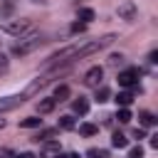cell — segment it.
Returning a JSON list of instances; mask_svg holds the SVG:
<instances>
[{
	"instance_id": "6da1fadb",
	"label": "cell",
	"mask_w": 158,
	"mask_h": 158,
	"mask_svg": "<svg viewBox=\"0 0 158 158\" xmlns=\"http://www.w3.org/2000/svg\"><path fill=\"white\" fill-rule=\"evenodd\" d=\"M40 44H44V35L42 32H30L27 37H20L17 44H12V54L15 57H25V54L35 52Z\"/></svg>"
},
{
	"instance_id": "7a4b0ae2",
	"label": "cell",
	"mask_w": 158,
	"mask_h": 158,
	"mask_svg": "<svg viewBox=\"0 0 158 158\" xmlns=\"http://www.w3.org/2000/svg\"><path fill=\"white\" fill-rule=\"evenodd\" d=\"M114 40H116V35H104V37H99V40L81 42V44H79V59H81V57H89V54H94V52H99V49H104V47H109Z\"/></svg>"
},
{
	"instance_id": "3957f363",
	"label": "cell",
	"mask_w": 158,
	"mask_h": 158,
	"mask_svg": "<svg viewBox=\"0 0 158 158\" xmlns=\"http://www.w3.org/2000/svg\"><path fill=\"white\" fill-rule=\"evenodd\" d=\"M0 30L7 32V35H12V37H22V35H27L32 30V22L30 20H5L0 25Z\"/></svg>"
},
{
	"instance_id": "277c9868",
	"label": "cell",
	"mask_w": 158,
	"mask_h": 158,
	"mask_svg": "<svg viewBox=\"0 0 158 158\" xmlns=\"http://www.w3.org/2000/svg\"><path fill=\"white\" fill-rule=\"evenodd\" d=\"M138 74H141V69H136V67L118 72V86H123V89H133L136 81H138Z\"/></svg>"
},
{
	"instance_id": "5b68a950",
	"label": "cell",
	"mask_w": 158,
	"mask_h": 158,
	"mask_svg": "<svg viewBox=\"0 0 158 158\" xmlns=\"http://www.w3.org/2000/svg\"><path fill=\"white\" fill-rule=\"evenodd\" d=\"M101 79H104V67H91V69L84 74V86L96 89V86L101 84Z\"/></svg>"
},
{
	"instance_id": "8992f818",
	"label": "cell",
	"mask_w": 158,
	"mask_h": 158,
	"mask_svg": "<svg viewBox=\"0 0 158 158\" xmlns=\"http://www.w3.org/2000/svg\"><path fill=\"white\" fill-rule=\"evenodd\" d=\"M25 99H27L25 94H15V96H2V99H0V114H5V111H10V109L20 106V104H22Z\"/></svg>"
},
{
	"instance_id": "52a82bcc",
	"label": "cell",
	"mask_w": 158,
	"mask_h": 158,
	"mask_svg": "<svg viewBox=\"0 0 158 158\" xmlns=\"http://www.w3.org/2000/svg\"><path fill=\"white\" fill-rule=\"evenodd\" d=\"M116 12H118V17H121V20H133L138 10H136V5H133L131 0H126V2H121V5L116 7Z\"/></svg>"
},
{
	"instance_id": "ba28073f",
	"label": "cell",
	"mask_w": 158,
	"mask_h": 158,
	"mask_svg": "<svg viewBox=\"0 0 158 158\" xmlns=\"http://www.w3.org/2000/svg\"><path fill=\"white\" fill-rule=\"evenodd\" d=\"M114 101L118 104V109H128V106L133 104V91L123 89V91H118V94H116V99H114Z\"/></svg>"
},
{
	"instance_id": "9c48e42d",
	"label": "cell",
	"mask_w": 158,
	"mask_h": 158,
	"mask_svg": "<svg viewBox=\"0 0 158 158\" xmlns=\"http://www.w3.org/2000/svg\"><path fill=\"white\" fill-rule=\"evenodd\" d=\"M54 106H57L54 99H40L37 101V114H49V111H54Z\"/></svg>"
},
{
	"instance_id": "30bf717a",
	"label": "cell",
	"mask_w": 158,
	"mask_h": 158,
	"mask_svg": "<svg viewBox=\"0 0 158 158\" xmlns=\"http://www.w3.org/2000/svg\"><path fill=\"white\" fill-rule=\"evenodd\" d=\"M54 136H57V128H40L37 131V136H35V141L40 143H44V141H54Z\"/></svg>"
},
{
	"instance_id": "8fae6325",
	"label": "cell",
	"mask_w": 158,
	"mask_h": 158,
	"mask_svg": "<svg viewBox=\"0 0 158 158\" xmlns=\"http://www.w3.org/2000/svg\"><path fill=\"white\" fill-rule=\"evenodd\" d=\"M42 153L44 156H57L59 153V141H44V146H42Z\"/></svg>"
},
{
	"instance_id": "7c38bea8",
	"label": "cell",
	"mask_w": 158,
	"mask_h": 158,
	"mask_svg": "<svg viewBox=\"0 0 158 158\" xmlns=\"http://www.w3.org/2000/svg\"><path fill=\"white\" fill-rule=\"evenodd\" d=\"M74 114H79V116H84V114H89V101H86L84 96H79V99L74 101Z\"/></svg>"
},
{
	"instance_id": "4fadbf2b",
	"label": "cell",
	"mask_w": 158,
	"mask_h": 158,
	"mask_svg": "<svg viewBox=\"0 0 158 158\" xmlns=\"http://www.w3.org/2000/svg\"><path fill=\"white\" fill-rule=\"evenodd\" d=\"M138 121H141V126H143V128L156 126V116H153L151 111H141V114H138Z\"/></svg>"
},
{
	"instance_id": "5bb4252c",
	"label": "cell",
	"mask_w": 158,
	"mask_h": 158,
	"mask_svg": "<svg viewBox=\"0 0 158 158\" xmlns=\"http://www.w3.org/2000/svg\"><path fill=\"white\" fill-rule=\"evenodd\" d=\"M20 126H22V128H40V126H42V118L27 116V118H20Z\"/></svg>"
},
{
	"instance_id": "9a60e30c",
	"label": "cell",
	"mask_w": 158,
	"mask_h": 158,
	"mask_svg": "<svg viewBox=\"0 0 158 158\" xmlns=\"http://www.w3.org/2000/svg\"><path fill=\"white\" fill-rule=\"evenodd\" d=\"M52 99H54V101H67V99H69V86H67V84L57 86V89H54V96H52Z\"/></svg>"
},
{
	"instance_id": "2e32d148",
	"label": "cell",
	"mask_w": 158,
	"mask_h": 158,
	"mask_svg": "<svg viewBox=\"0 0 158 158\" xmlns=\"http://www.w3.org/2000/svg\"><path fill=\"white\" fill-rule=\"evenodd\" d=\"M99 104H104V101H109L111 99V89L109 86H96V96H94Z\"/></svg>"
},
{
	"instance_id": "e0dca14e",
	"label": "cell",
	"mask_w": 158,
	"mask_h": 158,
	"mask_svg": "<svg viewBox=\"0 0 158 158\" xmlns=\"http://www.w3.org/2000/svg\"><path fill=\"white\" fill-rule=\"evenodd\" d=\"M111 146H114V148H126V146H128V138H126L123 133L116 131V133L111 136Z\"/></svg>"
},
{
	"instance_id": "ac0fdd59",
	"label": "cell",
	"mask_w": 158,
	"mask_h": 158,
	"mask_svg": "<svg viewBox=\"0 0 158 158\" xmlns=\"http://www.w3.org/2000/svg\"><path fill=\"white\" fill-rule=\"evenodd\" d=\"M94 17H96V12H94L91 7H84V10H79V20H81L84 25H89V22H91Z\"/></svg>"
},
{
	"instance_id": "d6986e66",
	"label": "cell",
	"mask_w": 158,
	"mask_h": 158,
	"mask_svg": "<svg viewBox=\"0 0 158 158\" xmlns=\"http://www.w3.org/2000/svg\"><path fill=\"white\" fill-rule=\"evenodd\" d=\"M79 133H81V136H96V133H99V126H94V123H81V126H79Z\"/></svg>"
},
{
	"instance_id": "ffe728a7",
	"label": "cell",
	"mask_w": 158,
	"mask_h": 158,
	"mask_svg": "<svg viewBox=\"0 0 158 158\" xmlns=\"http://www.w3.org/2000/svg\"><path fill=\"white\" fill-rule=\"evenodd\" d=\"M86 158H109V151L106 148H89Z\"/></svg>"
},
{
	"instance_id": "44dd1931",
	"label": "cell",
	"mask_w": 158,
	"mask_h": 158,
	"mask_svg": "<svg viewBox=\"0 0 158 158\" xmlns=\"http://www.w3.org/2000/svg\"><path fill=\"white\" fill-rule=\"evenodd\" d=\"M116 118H118V123H128L133 116H131V111H128V109H118V111H116Z\"/></svg>"
},
{
	"instance_id": "7402d4cb",
	"label": "cell",
	"mask_w": 158,
	"mask_h": 158,
	"mask_svg": "<svg viewBox=\"0 0 158 158\" xmlns=\"http://www.w3.org/2000/svg\"><path fill=\"white\" fill-rule=\"evenodd\" d=\"M77 123H74V118L72 116H59V128H64V131H69V128H74Z\"/></svg>"
},
{
	"instance_id": "603a6c76",
	"label": "cell",
	"mask_w": 158,
	"mask_h": 158,
	"mask_svg": "<svg viewBox=\"0 0 158 158\" xmlns=\"http://www.w3.org/2000/svg\"><path fill=\"white\" fill-rule=\"evenodd\" d=\"M123 59H126L123 54H111L109 57V67H118V64H123Z\"/></svg>"
},
{
	"instance_id": "cb8c5ba5",
	"label": "cell",
	"mask_w": 158,
	"mask_h": 158,
	"mask_svg": "<svg viewBox=\"0 0 158 158\" xmlns=\"http://www.w3.org/2000/svg\"><path fill=\"white\" fill-rule=\"evenodd\" d=\"M128 158H143V148L141 146H133L131 153H128Z\"/></svg>"
},
{
	"instance_id": "d4e9b609",
	"label": "cell",
	"mask_w": 158,
	"mask_h": 158,
	"mask_svg": "<svg viewBox=\"0 0 158 158\" xmlns=\"http://www.w3.org/2000/svg\"><path fill=\"white\" fill-rule=\"evenodd\" d=\"M7 67H10V62H7V57L0 52V74H5V72H7Z\"/></svg>"
},
{
	"instance_id": "484cf974",
	"label": "cell",
	"mask_w": 158,
	"mask_h": 158,
	"mask_svg": "<svg viewBox=\"0 0 158 158\" xmlns=\"http://www.w3.org/2000/svg\"><path fill=\"white\" fill-rule=\"evenodd\" d=\"M84 30H86L84 22H74V25H72V32H84Z\"/></svg>"
},
{
	"instance_id": "4316f807",
	"label": "cell",
	"mask_w": 158,
	"mask_h": 158,
	"mask_svg": "<svg viewBox=\"0 0 158 158\" xmlns=\"http://www.w3.org/2000/svg\"><path fill=\"white\" fill-rule=\"evenodd\" d=\"M133 138H138V141L146 138V131H143V128H133Z\"/></svg>"
},
{
	"instance_id": "83f0119b",
	"label": "cell",
	"mask_w": 158,
	"mask_h": 158,
	"mask_svg": "<svg viewBox=\"0 0 158 158\" xmlns=\"http://www.w3.org/2000/svg\"><path fill=\"white\" fill-rule=\"evenodd\" d=\"M15 153L10 151V148H0V158H12Z\"/></svg>"
},
{
	"instance_id": "f1b7e54d",
	"label": "cell",
	"mask_w": 158,
	"mask_h": 158,
	"mask_svg": "<svg viewBox=\"0 0 158 158\" xmlns=\"http://www.w3.org/2000/svg\"><path fill=\"white\" fill-rule=\"evenodd\" d=\"M12 158H37L35 153H30V151H25V153H15Z\"/></svg>"
},
{
	"instance_id": "f546056e",
	"label": "cell",
	"mask_w": 158,
	"mask_h": 158,
	"mask_svg": "<svg viewBox=\"0 0 158 158\" xmlns=\"http://www.w3.org/2000/svg\"><path fill=\"white\" fill-rule=\"evenodd\" d=\"M151 148H158V136H151Z\"/></svg>"
},
{
	"instance_id": "4dcf8cb0",
	"label": "cell",
	"mask_w": 158,
	"mask_h": 158,
	"mask_svg": "<svg viewBox=\"0 0 158 158\" xmlns=\"http://www.w3.org/2000/svg\"><path fill=\"white\" fill-rule=\"evenodd\" d=\"M67 158H81L79 153H67Z\"/></svg>"
},
{
	"instance_id": "1f68e13d",
	"label": "cell",
	"mask_w": 158,
	"mask_h": 158,
	"mask_svg": "<svg viewBox=\"0 0 158 158\" xmlns=\"http://www.w3.org/2000/svg\"><path fill=\"white\" fill-rule=\"evenodd\" d=\"M52 158H67V153H57V156H52Z\"/></svg>"
},
{
	"instance_id": "d6a6232c",
	"label": "cell",
	"mask_w": 158,
	"mask_h": 158,
	"mask_svg": "<svg viewBox=\"0 0 158 158\" xmlns=\"http://www.w3.org/2000/svg\"><path fill=\"white\" fill-rule=\"evenodd\" d=\"M0 128H5V118H2V114H0Z\"/></svg>"
}]
</instances>
